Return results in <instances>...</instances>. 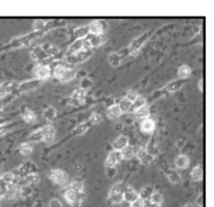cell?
I'll return each instance as SVG.
<instances>
[{
    "mask_svg": "<svg viewBox=\"0 0 214 207\" xmlns=\"http://www.w3.org/2000/svg\"><path fill=\"white\" fill-rule=\"evenodd\" d=\"M145 104V101L143 98H141V96H137V98L135 99V101L133 102V107L135 109L138 110L139 108H141V107H143Z\"/></svg>",
    "mask_w": 214,
    "mask_h": 207,
    "instance_id": "2e32d148",
    "label": "cell"
},
{
    "mask_svg": "<svg viewBox=\"0 0 214 207\" xmlns=\"http://www.w3.org/2000/svg\"><path fill=\"white\" fill-rule=\"evenodd\" d=\"M101 121V116L100 114H97V113H94L92 115V122L94 124H98V122Z\"/></svg>",
    "mask_w": 214,
    "mask_h": 207,
    "instance_id": "f1b7e54d",
    "label": "cell"
},
{
    "mask_svg": "<svg viewBox=\"0 0 214 207\" xmlns=\"http://www.w3.org/2000/svg\"><path fill=\"white\" fill-rule=\"evenodd\" d=\"M123 198L129 202H134L136 199L139 198V196L132 188H126V191H123Z\"/></svg>",
    "mask_w": 214,
    "mask_h": 207,
    "instance_id": "5b68a950",
    "label": "cell"
},
{
    "mask_svg": "<svg viewBox=\"0 0 214 207\" xmlns=\"http://www.w3.org/2000/svg\"><path fill=\"white\" fill-rule=\"evenodd\" d=\"M32 147H30L29 144H23V145H21V153L22 154H24V155H28L32 153Z\"/></svg>",
    "mask_w": 214,
    "mask_h": 207,
    "instance_id": "7402d4cb",
    "label": "cell"
},
{
    "mask_svg": "<svg viewBox=\"0 0 214 207\" xmlns=\"http://www.w3.org/2000/svg\"><path fill=\"white\" fill-rule=\"evenodd\" d=\"M152 188L151 187H148V188H143V190H142V193H141V195L142 197H143L144 195H147V196H152Z\"/></svg>",
    "mask_w": 214,
    "mask_h": 207,
    "instance_id": "1f68e13d",
    "label": "cell"
},
{
    "mask_svg": "<svg viewBox=\"0 0 214 207\" xmlns=\"http://www.w3.org/2000/svg\"><path fill=\"white\" fill-rule=\"evenodd\" d=\"M66 70H67V69H65L64 67H58L57 70H55V76H57V78H58V79H61V80H62V79L64 78V75H65V73H66Z\"/></svg>",
    "mask_w": 214,
    "mask_h": 207,
    "instance_id": "44dd1931",
    "label": "cell"
},
{
    "mask_svg": "<svg viewBox=\"0 0 214 207\" xmlns=\"http://www.w3.org/2000/svg\"><path fill=\"white\" fill-rule=\"evenodd\" d=\"M149 114V110L147 107H141V108H139L138 110H137V115H138L139 117H147Z\"/></svg>",
    "mask_w": 214,
    "mask_h": 207,
    "instance_id": "ac0fdd59",
    "label": "cell"
},
{
    "mask_svg": "<svg viewBox=\"0 0 214 207\" xmlns=\"http://www.w3.org/2000/svg\"><path fill=\"white\" fill-rule=\"evenodd\" d=\"M65 197H66V200L71 204L74 203V202L76 201V193L73 190H68L67 191H66Z\"/></svg>",
    "mask_w": 214,
    "mask_h": 207,
    "instance_id": "7c38bea8",
    "label": "cell"
},
{
    "mask_svg": "<svg viewBox=\"0 0 214 207\" xmlns=\"http://www.w3.org/2000/svg\"><path fill=\"white\" fill-rule=\"evenodd\" d=\"M49 207H62V204H61L58 200H52L51 202H50Z\"/></svg>",
    "mask_w": 214,
    "mask_h": 207,
    "instance_id": "d6a6232c",
    "label": "cell"
},
{
    "mask_svg": "<svg viewBox=\"0 0 214 207\" xmlns=\"http://www.w3.org/2000/svg\"><path fill=\"white\" fill-rule=\"evenodd\" d=\"M89 29H90V32L93 33V34H98V33L101 32V24L99 22H93Z\"/></svg>",
    "mask_w": 214,
    "mask_h": 207,
    "instance_id": "e0dca14e",
    "label": "cell"
},
{
    "mask_svg": "<svg viewBox=\"0 0 214 207\" xmlns=\"http://www.w3.org/2000/svg\"><path fill=\"white\" fill-rule=\"evenodd\" d=\"M84 96H85V92H84L83 90L81 91H76L75 93H74V98H76L77 99H81V98H84Z\"/></svg>",
    "mask_w": 214,
    "mask_h": 207,
    "instance_id": "f546056e",
    "label": "cell"
},
{
    "mask_svg": "<svg viewBox=\"0 0 214 207\" xmlns=\"http://www.w3.org/2000/svg\"><path fill=\"white\" fill-rule=\"evenodd\" d=\"M108 114L111 118H117V117L120 116L121 110L119 108L118 105H114V106L110 107V109H109V111H108Z\"/></svg>",
    "mask_w": 214,
    "mask_h": 207,
    "instance_id": "8992f818",
    "label": "cell"
},
{
    "mask_svg": "<svg viewBox=\"0 0 214 207\" xmlns=\"http://www.w3.org/2000/svg\"><path fill=\"white\" fill-rule=\"evenodd\" d=\"M188 164H189V159L185 155H181L175 159V165L179 168H186L188 167Z\"/></svg>",
    "mask_w": 214,
    "mask_h": 207,
    "instance_id": "3957f363",
    "label": "cell"
},
{
    "mask_svg": "<svg viewBox=\"0 0 214 207\" xmlns=\"http://www.w3.org/2000/svg\"><path fill=\"white\" fill-rule=\"evenodd\" d=\"M2 179H3L6 182L11 183L13 181V179H14V176H13L11 173H6V174H4V175L2 176Z\"/></svg>",
    "mask_w": 214,
    "mask_h": 207,
    "instance_id": "4316f807",
    "label": "cell"
},
{
    "mask_svg": "<svg viewBox=\"0 0 214 207\" xmlns=\"http://www.w3.org/2000/svg\"><path fill=\"white\" fill-rule=\"evenodd\" d=\"M184 207H193V205H192V204H186Z\"/></svg>",
    "mask_w": 214,
    "mask_h": 207,
    "instance_id": "d590c367",
    "label": "cell"
},
{
    "mask_svg": "<svg viewBox=\"0 0 214 207\" xmlns=\"http://www.w3.org/2000/svg\"><path fill=\"white\" fill-rule=\"evenodd\" d=\"M127 145V138L124 136H120L115 140L113 144V147L115 150H123Z\"/></svg>",
    "mask_w": 214,
    "mask_h": 207,
    "instance_id": "277c9868",
    "label": "cell"
},
{
    "mask_svg": "<svg viewBox=\"0 0 214 207\" xmlns=\"http://www.w3.org/2000/svg\"><path fill=\"white\" fill-rule=\"evenodd\" d=\"M168 178H169V180L174 183H178L180 181V176L178 175V173L175 172V171H170L169 174H168Z\"/></svg>",
    "mask_w": 214,
    "mask_h": 207,
    "instance_id": "d6986e66",
    "label": "cell"
},
{
    "mask_svg": "<svg viewBox=\"0 0 214 207\" xmlns=\"http://www.w3.org/2000/svg\"><path fill=\"white\" fill-rule=\"evenodd\" d=\"M83 187H84V185H83V183L81 182H74L72 184V190L75 191H77V193H81V190H83Z\"/></svg>",
    "mask_w": 214,
    "mask_h": 207,
    "instance_id": "cb8c5ba5",
    "label": "cell"
},
{
    "mask_svg": "<svg viewBox=\"0 0 214 207\" xmlns=\"http://www.w3.org/2000/svg\"><path fill=\"white\" fill-rule=\"evenodd\" d=\"M154 128H155V124L151 119H146V121L142 122V130L145 132H151L154 130Z\"/></svg>",
    "mask_w": 214,
    "mask_h": 207,
    "instance_id": "30bf717a",
    "label": "cell"
},
{
    "mask_svg": "<svg viewBox=\"0 0 214 207\" xmlns=\"http://www.w3.org/2000/svg\"><path fill=\"white\" fill-rule=\"evenodd\" d=\"M117 161H118V155L114 152L111 153V154L109 155L108 159H107V161H106L107 167H113L114 165L117 163Z\"/></svg>",
    "mask_w": 214,
    "mask_h": 207,
    "instance_id": "ba28073f",
    "label": "cell"
},
{
    "mask_svg": "<svg viewBox=\"0 0 214 207\" xmlns=\"http://www.w3.org/2000/svg\"><path fill=\"white\" fill-rule=\"evenodd\" d=\"M49 176H50V178H51V180L53 181V182H55L58 184H63V183H65L66 181H67V175H66L64 172H62V171H60V170L52 171V172L50 173Z\"/></svg>",
    "mask_w": 214,
    "mask_h": 207,
    "instance_id": "7a4b0ae2",
    "label": "cell"
},
{
    "mask_svg": "<svg viewBox=\"0 0 214 207\" xmlns=\"http://www.w3.org/2000/svg\"><path fill=\"white\" fill-rule=\"evenodd\" d=\"M28 181H30V182H32V183H36V182H38V180H39V177H38L37 175H35V174H32V175H30L28 176Z\"/></svg>",
    "mask_w": 214,
    "mask_h": 207,
    "instance_id": "4dcf8cb0",
    "label": "cell"
},
{
    "mask_svg": "<svg viewBox=\"0 0 214 207\" xmlns=\"http://www.w3.org/2000/svg\"><path fill=\"white\" fill-rule=\"evenodd\" d=\"M121 155H122V157L126 158V159H130V158L133 157V155H134V151H133V149H132V148L126 147L123 150H122Z\"/></svg>",
    "mask_w": 214,
    "mask_h": 207,
    "instance_id": "5bb4252c",
    "label": "cell"
},
{
    "mask_svg": "<svg viewBox=\"0 0 214 207\" xmlns=\"http://www.w3.org/2000/svg\"><path fill=\"white\" fill-rule=\"evenodd\" d=\"M143 205H144V200L142 198H138L134 202H132V207H143Z\"/></svg>",
    "mask_w": 214,
    "mask_h": 207,
    "instance_id": "d4e9b609",
    "label": "cell"
},
{
    "mask_svg": "<svg viewBox=\"0 0 214 207\" xmlns=\"http://www.w3.org/2000/svg\"><path fill=\"white\" fill-rule=\"evenodd\" d=\"M118 106H119V108H120L121 112L129 111V110L131 109V107H132V102H130L129 99L124 98L120 102V104H119Z\"/></svg>",
    "mask_w": 214,
    "mask_h": 207,
    "instance_id": "8fae6325",
    "label": "cell"
},
{
    "mask_svg": "<svg viewBox=\"0 0 214 207\" xmlns=\"http://www.w3.org/2000/svg\"><path fill=\"white\" fill-rule=\"evenodd\" d=\"M197 203L200 205V207H203L204 204H203V194H201L200 197H198V199L197 200Z\"/></svg>",
    "mask_w": 214,
    "mask_h": 207,
    "instance_id": "836d02e7",
    "label": "cell"
},
{
    "mask_svg": "<svg viewBox=\"0 0 214 207\" xmlns=\"http://www.w3.org/2000/svg\"><path fill=\"white\" fill-rule=\"evenodd\" d=\"M151 207H160L159 204H152V205H151Z\"/></svg>",
    "mask_w": 214,
    "mask_h": 207,
    "instance_id": "e575fe53",
    "label": "cell"
},
{
    "mask_svg": "<svg viewBox=\"0 0 214 207\" xmlns=\"http://www.w3.org/2000/svg\"><path fill=\"white\" fill-rule=\"evenodd\" d=\"M24 119L26 121H28V122H30V121H32L35 119V115H34V113H32V112H27V113H25V115H24Z\"/></svg>",
    "mask_w": 214,
    "mask_h": 207,
    "instance_id": "83f0119b",
    "label": "cell"
},
{
    "mask_svg": "<svg viewBox=\"0 0 214 207\" xmlns=\"http://www.w3.org/2000/svg\"><path fill=\"white\" fill-rule=\"evenodd\" d=\"M137 96H138V94H137L136 91H129L126 94V99H129L130 102H133L135 101V99L137 98Z\"/></svg>",
    "mask_w": 214,
    "mask_h": 207,
    "instance_id": "603a6c76",
    "label": "cell"
},
{
    "mask_svg": "<svg viewBox=\"0 0 214 207\" xmlns=\"http://www.w3.org/2000/svg\"><path fill=\"white\" fill-rule=\"evenodd\" d=\"M42 135H43V138H44L46 141H50L53 138V135H54V130H53L52 127H46L43 130Z\"/></svg>",
    "mask_w": 214,
    "mask_h": 207,
    "instance_id": "52a82bcc",
    "label": "cell"
},
{
    "mask_svg": "<svg viewBox=\"0 0 214 207\" xmlns=\"http://www.w3.org/2000/svg\"><path fill=\"white\" fill-rule=\"evenodd\" d=\"M191 176H192V179L194 181H197V180H201L203 177V171H202V167H197L193 168L192 173H191Z\"/></svg>",
    "mask_w": 214,
    "mask_h": 207,
    "instance_id": "9c48e42d",
    "label": "cell"
},
{
    "mask_svg": "<svg viewBox=\"0 0 214 207\" xmlns=\"http://www.w3.org/2000/svg\"><path fill=\"white\" fill-rule=\"evenodd\" d=\"M123 185L121 183H117L112 187L110 194V200L113 203H119L123 199Z\"/></svg>",
    "mask_w": 214,
    "mask_h": 207,
    "instance_id": "6da1fadb",
    "label": "cell"
},
{
    "mask_svg": "<svg viewBox=\"0 0 214 207\" xmlns=\"http://www.w3.org/2000/svg\"><path fill=\"white\" fill-rule=\"evenodd\" d=\"M36 73H37V75L40 79H45L49 75V70L46 67H39L36 71Z\"/></svg>",
    "mask_w": 214,
    "mask_h": 207,
    "instance_id": "4fadbf2b",
    "label": "cell"
},
{
    "mask_svg": "<svg viewBox=\"0 0 214 207\" xmlns=\"http://www.w3.org/2000/svg\"><path fill=\"white\" fill-rule=\"evenodd\" d=\"M73 76H74V72H73V71L66 70V73H65V75H64V78L62 79V81H69Z\"/></svg>",
    "mask_w": 214,
    "mask_h": 207,
    "instance_id": "484cf974",
    "label": "cell"
},
{
    "mask_svg": "<svg viewBox=\"0 0 214 207\" xmlns=\"http://www.w3.org/2000/svg\"><path fill=\"white\" fill-rule=\"evenodd\" d=\"M179 75L181 76H184V78L185 76H188L190 75V68L186 65H183L182 67L179 68Z\"/></svg>",
    "mask_w": 214,
    "mask_h": 207,
    "instance_id": "ffe728a7",
    "label": "cell"
},
{
    "mask_svg": "<svg viewBox=\"0 0 214 207\" xmlns=\"http://www.w3.org/2000/svg\"><path fill=\"white\" fill-rule=\"evenodd\" d=\"M151 201L152 204H159L162 202V195L160 193H152L151 196Z\"/></svg>",
    "mask_w": 214,
    "mask_h": 207,
    "instance_id": "9a60e30c",
    "label": "cell"
}]
</instances>
